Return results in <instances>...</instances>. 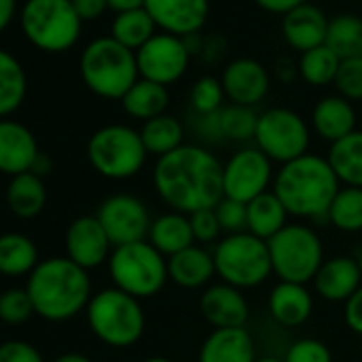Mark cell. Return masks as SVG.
Listing matches in <instances>:
<instances>
[{
  "mask_svg": "<svg viewBox=\"0 0 362 362\" xmlns=\"http://www.w3.org/2000/svg\"><path fill=\"white\" fill-rule=\"evenodd\" d=\"M224 164L203 145L184 143L156 160L153 188L170 211L194 214L216 209L224 199Z\"/></svg>",
  "mask_w": 362,
  "mask_h": 362,
  "instance_id": "obj_1",
  "label": "cell"
},
{
  "mask_svg": "<svg viewBox=\"0 0 362 362\" xmlns=\"http://www.w3.org/2000/svg\"><path fill=\"white\" fill-rule=\"evenodd\" d=\"M339 190L341 181L328 158L317 153H305L281 164L273 181V194L281 201L288 216L298 220H326Z\"/></svg>",
  "mask_w": 362,
  "mask_h": 362,
  "instance_id": "obj_2",
  "label": "cell"
},
{
  "mask_svg": "<svg viewBox=\"0 0 362 362\" xmlns=\"http://www.w3.org/2000/svg\"><path fill=\"white\" fill-rule=\"evenodd\" d=\"M28 294L35 313L49 322H64L88 309L92 281L86 269L69 258H47L28 277Z\"/></svg>",
  "mask_w": 362,
  "mask_h": 362,
  "instance_id": "obj_3",
  "label": "cell"
},
{
  "mask_svg": "<svg viewBox=\"0 0 362 362\" xmlns=\"http://www.w3.org/2000/svg\"><path fill=\"white\" fill-rule=\"evenodd\" d=\"M79 71L88 90L107 100H122L139 79L136 54L111 37L88 43L79 60Z\"/></svg>",
  "mask_w": 362,
  "mask_h": 362,
  "instance_id": "obj_4",
  "label": "cell"
},
{
  "mask_svg": "<svg viewBox=\"0 0 362 362\" xmlns=\"http://www.w3.org/2000/svg\"><path fill=\"white\" fill-rule=\"evenodd\" d=\"M86 315L90 330L109 347H132L145 332V311L141 300L117 288L96 292L88 303Z\"/></svg>",
  "mask_w": 362,
  "mask_h": 362,
  "instance_id": "obj_5",
  "label": "cell"
},
{
  "mask_svg": "<svg viewBox=\"0 0 362 362\" xmlns=\"http://www.w3.org/2000/svg\"><path fill=\"white\" fill-rule=\"evenodd\" d=\"M216 275L239 290L262 286L273 275L269 243L252 233L226 235L214 247Z\"/></svg>",
  "mask_w": 362,
  "mask_h": 362,
  "instance_id": "obj_6",
  "label": "cell"
},
{
  "mask_svg": "<svg viewBox=\"0 0 362 362\" xmlns=\"http://www.w3.org/2000/svg\"><path fill=\"white\" fill-rule=\"evenodd\" d=\"M109 275L113 288L143 300L156 296L168 281V260L149 241H136L113 247Z\"/></svg>",
  "mask_w": 362,
  "mask_h": 362,
  "instance_id": "obj_7",
  "label": "cell"
},
{
  "mask_svg": "<svg viewBox=\"0 0 362 362\" xmlns=\"http://www.w3.org/2000/svg\"><path fill=\"white\" fill-rule=\"evenodd\" d=\"M20 24L37 49L60 54L79 41L83 22L71 0H28L22 7Z\"/></svg>",
  "mask_w": 362,
  "mask_h": 362,
  "instance_id": "obj_8",
  "label": "cell"
},
{
  "mask_svg": "<svg viewBox=\"0 0 362 362\" xmlns=\"http://www.w3.org/2000/svg\"><path fill=\"white\" fill-rule=\"evenodd\" d=\"M147 156L141 132L124 124L103 126L88 141V160L105 179L124 181L139 175Z\"/></svg>",
  "mask_w": 362,
  "mask_h": 362,
  "instance_id": "obj_9",
  "label": "cell"
},
{
  "mask_svg": "<svg viewBox=\"0 0 362 362\" xmlns=\"http://www.w3.org/2000/svg\"><path fill=\"white\" fill-rule=\"evenodd\" d=\"M273 262V275L279 281L309 284L320 271L324 245L320 235L307 224H288L281 233L267 241Z\"/></svg>",
  "mask_w": 362,
  "mask_h": 362,
  "instance_id": "obj_10",
  "label": "cell"
},
{
  "mask_svg": "<svg viewBox=\"0 0 362 362\" xmlns=\"http://www.w3.org/2000/svg\"><path fill=\"white\" fill-rule=\"evenodd\" d=\"M254 143L273 164L281 166L309 153L311 130L300 113L273 107L258 115Z\"/></svg>",
  "mask_w": 362,
  "mask_h": 362,
  "instance_id": "obj_11",
  "label": "cell"
},
{
  "mask_svg": "<svg viewBox=\"0 0 362 362\" xmlns=\"http://www.w3.org/2000/svg\"><path fill=\"white\" fill-rule=\"evenodd\" d=\"M275 173L273 162L256 145L241 147L224 164V197L247 205L273 190Z\"/></svg>",
  "mask_w": 362,
  "mask_h": 362,
  "instance_id": "obj_12",
  "label": "cell"
},
{
  "mask_svg": "<svg viewBox=\"0 0 362 362\" xmlns=\"http://www.w3.org/2000/svg\"><path fill=\"white\" fill-rule=\"evenodd\" d=\"M136 54L139 77L160 83L164 88L177 83L186 75L192 54L181 37L168 33H156Z\"/></svg>",
  "mask_w": 362,
  "mask_h": 362,
  "instance_id": "obj_13",
  "label": "cell"
},
{
  "mask_svg": "<svg viewBox=\"0 0 362 362\" xmlns=\"http://www.w3.org/2000/svg\"><path fill=\"white\" fill-rule=\"evenodd\" d=\"M96 218L109 235L113 247L147 241L153 222L147 205L132 194H113L105 199L96 211Z\"/></svg>",
  "mask_w": 362,
  "mask_h": 362,
  "instance_id": "obj_14",
  "label": "cell"
},
{
  "mask_svg": "<svg viewBox=\"0 0 362 362\" xmlns=\"http://www.w3.org/2000/svg\"><path fill=\"white\" fill-rule=\"evenodd\" d=\"M145 11L162 33L186 39L209 20V0H145Z\"/></svg>",
  "mask_w": 362,
  "mask_h": 362,
  "instance_id": "obj_15",
  "label": "cell"
},
{
  "mask_svg": "<svg viewBox=\"0 0 362 362\" xmlns=\"http://www.w3.org/2000/svg\"><path fill=\"white\" fill-rule=\"evenodd\" d=\"M64 245L66 258L86 271L109 262V256L113 252V243L96 216H81L73 220L66 230Z\"/></svg>",
  "mask_w": 362,
  "mask_h": 362,
  "instance_id": "obj_16",
  "label": "cell"
},
{
  "mask_svg": "<svg viewBox=\"0 0 362 362\" xmlns=\"http://www.w3.org/2000/svg\"><path fill=\"white\" fill-rule=\"evenodd\" d=\"M220 81L224 86L226 98L241 107L260 105L271 88L269 71L254 58H237L228 62Z\"/></svg>",
  "mask_w": 362,
  "mask_h": 362,
  "instance_id": "obj_17",
  "label": "cell"
},
{
  "mask_svg": "<svg viewBox=\"0 0 362 362\" xmlns=\"http://www.w3.org/2000/svg\"><path fill=\"white\" fill-rule=\"evenodd\" d=\"M199 311L214 328H245L250 320V303L243 290L224 281L203 290Z\"/></svg>",
  "mask_w": 362,
  "mask_h": 362,
  "instance_id": "obj_18",
  "label": "cell"
},
{
  "mask_svg": "<svg viewBox=\"0 0 362 362\" xmlns=\"http://www.w3.org/2000/svg\"><path fill=\"white\" fill-rule=\"evenodd\" d=\"M311 284L320 298L328 303H345L362 286V271L356 258L332 256L322 262Z\"/></svg>",
  "mask_w": 362,
  "mask_h": 362,
  "instance_id": "obj_19",
  "label": "cell"
},
{
  "mask_svg": "<svg viewBox=\"0 0 362 362\" xmlns=\"http://www.w3.org/2000/svg\"><path fill=\"white\" fill-rule=\"evenodd\" d=\"M39 153L37 139L24 124L0 119V173L11 177L30 173Z\"/></svg>",
  "mask_w": 362,
  "mask_h": 362,
  "instance_id": "obj_20",
  "label": "cell"
},
{
  "mask_svg": "<svg viewBox=\"0 0 362 362\" xmlns=\"http://www.w3.org/2000/svg\"><path fill=\"white\" fill-rule=\"evenodd\" d=\"M328 24H330V20H326L324 11L320 7L305 3V5L296 7L294 11H290L288 16H284L281 35L292 49L305 54L320 45H326Z\"/></svg>",
  "mask_w": 362,
  "mask_h": 362,
  "instance_id": "obj_21",
  "label": "cell"
},
{
  "mask_svg": "<svg viewBox=\"0 0 362 362\" xmlns=\"http://www.w3.org/2000/svg\"><path fill=\"white\" fill-rule=\"evenodd\" d=\"M269 313L284 328L303 326L313 313V294L305 284L279 281L269 292Z\"/></svg>",
  "mask_w": 362,
  "mask_h": 362,
  "instance_id": "obj_22",
  "label": "cell"
},
{
  "mask_svg": "<svg viewBox=\"0 0 362 362\" xmlns=\"http://www.w3.org/2000/svg\"><path fill=\"white\" fill-rule=\"evenodd\" d=\"M166 260H168V279L184 290L207 288L216 277L214 252H209L205 245L194 243Z\"/></svg>",
  "mask_w": 362,
  "mask_h": 362,
  "instance_id": "obj_23",
  "label": "cell"
},
{
  "mask_svg": "<svg viewBox=\"0 0 362 362\" xmlns=\"http://www.w3.org/2000/svg\"><path fill=\"white\" fill-rule=\"evenodd\" d=\"M256 358L247 328H214L199 349V362H256Z\"/></svg>",
  "mask_w": 362,
  "mask_h": 362,
  "instance_id": "obj_24",
  "label": "cell"
},
{
  "mask_svg": "<svg viewBox=\"0 0 362 362\" xmlns=\"http://www.w3.org/2000/svg\"><path fill=\"white\" fill-rule=\"evenodd\" d=\"M311 128L320 139L332 145L356 130V109L339 94L324 96L311 111Z\"/></svg>",
  "mask_w": 362,
  "mask_h": 362,
  "instance_id": "obj_25",
  "label": "cell"
},
{
  "mask_svg": "<svg viewBox=\"0 0 362 362\" xmlns=\"http://www.w3.org/2000/svg\"><path fill=\"white\" fill-rule=\"evenodd\" d=\"M147 241L164 256L170 258L186 247L194 245V235L190 226V216L179 211H166L153 218Z\"/></svg>",
  "mask_w": 362,
  "mask_h": 362,
  "instance_id": "obj_26",
  "label": "cell"
},
{
  "mask_svg": "<svg viewBox=\"0 0 362 362\" xmlns=\"http://www.w3.org/2000/svg\"><path fill=\"white\" fill-rule=\"evenodd\" d=\"M47 188L43 177L35 173H22L11 177L7 186V205L18 218H35L45 209Z\"/></svg>",
  "mask_w": 362,
  "mask_h": 362,
  "instance_id": "obj_27",
  "label": "cell"
},
{
  "mask_svg": "<svg viewBox=\"0 0 362 362\" xmlns=\"http://www.w3.org/2000/svg\"><path fill=\"white\" fill-rule=\"evenodd\" d=\"M326 158L341 186L362 188V130H354L345 139L332 143Z\"/></svg>",
  "mask_w": 362,
  "mask_h": 362,
  "instance_id": "obj_28",
  "label": "cell"
},
{
  "mask_svg": "<svg viewBox=\"0 0 362 362\" xmlns=\"http://www.w3.org/2000/svg\"><path fill=\"white\" fill-rule=\"evenodd\" d=\"M119 103L130 117L149 122V119L166 113L170 98H168V90L164 86L139 77L136 83L126 92V96Z\"/></svg>",
  "mask_w": 362,
  "mask_h": 362,
  "instance_id": "obj_29",
  "label": "cell"
},
{
  "mask_svg": "<svg viewBox=\"0 0 362 362\" xmlns=\"http://www.w3.org/2000/svg\"><path fill=\"white\" fill-rule=\"evenodd\" d=\"M288 218L290 216L286 207L273 194V190L247 203V233L262 241H269L277 233H281L288 226Z\"/></svg>",
  "mask_w": 362,
  "mask_h": 362,
  "instance_id": "obj_30",
  "label": "cell"
},
{
  "mask_svg": "<svg viewBox=\"0 0 362 362\" xmlns=\"http://www.w3.org/2000/svg\"><path fill=\"white\" fill-rule=\"evenodd\" d=\"M39 264V252L30 237L20 233L0 235V273L7 277L30 275Z\"/></svg>",
  "mask_w": 362,
  "mask_h": 362,
  "instance_id": "obj_31",
  "label": "cell"
},
{
  "mask_svg": "<svg viewBox=\"0 0 362 362\" xmlns=\"http://www.w3.org/2000/svg\"><path fill=\"white\" fill-rule=\"evenodd\" d=\"M139 132H141L147 153L156 156V158H162V156L179 149L184 145V136H186L184 124L168 113L158 115L149 122H143Z\"/></svg>",
  "mask_w": 362,
  "mask_h": 362,
  "instance_id": "obj_32",
  "label": "cell"
},
{
  "mask_svg": "<svg viewBox=\"0 0 362 362\" xmlns=\"http://www.w3.org/2000/svg\"><path fill=\"white\" fill-rule=\"evenodd\" d=\"M28 79L16 56L0 49V119H7L26 98Z\"/></svg>",
  "mask_w": 362,
  "mask_h": 362,
  "instance_id": "obj_33",
  "label": "cell"
},
{
  "mask_svg": "<svg viewBox=\"0 0 362 362\" xmlns=\"http://www.w3.org/2000/svg\"><path fill=\"white\" fill-rule=\"evenodd\" d=\"M156 22L151 20V16L143 9H134V11H124L117 13L113 24H111V39H115L119 45L139 52L153 35H156Z\"/></svg>",
  "mask_w": 362,
  "mask_h": 362,
  "instance_id": "obj_34",
  "label": "cell"
},
{
  "mask_svg": "<svg viewBox=\"0 0 362 362\" xmlns=\"http://www.w3.org/2000/svg\"><path fill=\"white\" fill-rule=\"evenodd\" d=\"M326 47H330L339 56V60L362 58V18L339 16L330 20Z\"/></svg>",
  "mask_w": 362,
  "mask_h": 362,
  "instance_id": "obj_35",
  "label": "cell"
},
{
  "mask_svg": "<svg viewBox=\"0 0 362 362\" xmlns=\"http://www.w3.org/2000/svg\"><path fill=\"white\" fill-rule=\"evenodd\" d=\"M326 220L339 233H362V188L341 186V190L330 203Z\"/></svg>",
  "mask_w": 362,
  "mask_h": 362,
  "instance_id": "obj_36",
  "label": "cell"
},
{
  "mask_svg": "<svg viewBox=\"0 0 362 362\" xmlns=\"http://www.w3.org/2000/svg\"><path fill=\"white\" fill-rule=\"evenodd\" d=\"M339 66H341L339 56L330 47L320 45V47H315L311 52L300 54L298 75H300V79L305 83H309L313 88H324V86L334 83Z\"/></svg>",
  "mask_w": 362,
  "mask_h": 362,
  "instance_id": "obj_37",
  "label": "cell"
},
{
  "mask_svg": "<svg viewBox=\"0 0 362 362\" xmlns=\"http://www.w3.org/2000/svg\"><path fill=\"white\" fill-rule=\"evenodd\" d=\"M258 115L254 107H241V105H226L220 109V132L222 139L235 141V143H245L254 141L256 126H258Z\"/></svg>",
  "mask_w": 362,
  "mask_h": 362,
  "instance_id": "obj_38",
  "label": "cell"
},
{
  "mask_svg": "<svg viewBox=\"0 0 362 362\" xmlns=\"http://www.w3.org/2000/svg\"><path fill=\"white\" fill-rule=\"evenodd\" d=\"M224 98H226V94H224L222 81L211 75L201 77L190 90V105L197 115L218 113L224 107Z\"/></svg>",
  "mask_w": 362,
  "mask_h": 362,
  "instance_id": "obj_39",
  "label": "cell"
},
{
  "mask_svg": "<svg viewBox=\"0 0 362 362\" xmlns=\"http://www.w3.org/2000/svg\"><path fill=\"white\" fill-rule=\"evenodd\" d=\"M35 315V305L28 290L11 288L0 294V320L5 324H24Z\"/></svg>",
  "mask_w": 362,
  "mask_h": 362,
  "instance_id": "obj_40",
  "label": "cell"
},
{
  "mask_svg": "<svg viewBox=\"0 0 362 362\" xmlns=\"http://www.w3.org/2000/svg\"><path fill=\"white\" fill-rule=\"evenodd\" d=\"M332 86L337 88V94L347 98L349 103L362 100V58L341 60V66Z\"/></svg>",
  "mask_w": 362,
  "mask_h": 362,
  "instance_id": "obj_41",
  "label": "cell"
},
{
  "mask_svg": "<svg viewBox=\"0 0 362 362\" xmlns=\"http://www.w3.org/2000/svg\"><path fill=\"white\" fill-rule=\"evenodd\" d=\"M216 216L220 220L222 233H226V235L247 233V205L245 203L224 197L216 205Z\"/></svg>",
  "mask_w": 362,
  "mask_h": 362,
  "instance_id": "obj_42",
  "label": "cell"
},
{
  "mask_svg": "<svg viewBox=\"0 0 362 362\" xmlns=\"http://www.w3.org/2000/svg\"><path fill=\"white\" fill-rule=\"evenodd\" d=\"M284 360L286 362H332V351L328 349L324 341L305 337V339L294 341L288 347Z\"/></svg>",
  "mask_w": 362,
  "mask_h": 362,
  "instance_id": "obj_43",
  "label": "cell"
},
{
  "mask_svg": "<svg viewBox=\"0 0 362 362\" xmlns=\"http://www.w3.org/2000/svg\"><path fill=\"white\" fill-rule=\"evenodd\" d=\"M190 226H192V235H194V243L199 245H209L220 241L222 226L220 220L216 216V209H203V211H194L190 214Z\"/></svg>",
  "mask_w": 362,
  "mask_h": 362,
  "instance_id": "obj_44",
  "label": "cell"
},
{
  "mask_svg": "<svg viewBox=\"0 0 362 362\" xmlns=\"http://www.w3.org/2000/svg\"><path fill=\"white\" fill-rule=\"evenodd\" d=\"M0 362H45L41 351L26 341H5L0 345Z\"/></svg>",
  "mask_w": 362,
  "mask_h": 362,
  "instance_id": "obj_45",
  "label": "cell"
},
{
  "mask_svg": "<svg viewBox=\"0 0 362 362\" xmlns=\"http://www.w3.org/2000/svg\"><path fill=\"white\" fill-rule=\"evenodd\" d=\"M343 317L347 328L362 337V286L343 303Z\"/></svg>",
  "mask_w": 362,
  "mask_h": 362,
  "instance_id": "obj_46",
  "label": "cell"
},
{
  "mask_svg": "<svg viewBox=\"0 0 362 362\" xmlns=\"http://www.w3.org/2000/svg\"><path fill=\"white\" fill-rule=\"evenodd\" d=\"M194 130L201 139L205 141H220L222 132H220V111L218 113H209V115H197L194 117Z\"/></svg>",
  "mask_w": 362,
  "mask_h": 362,
  "instance_id": "obj_47",
  "label": "cell"
},
{
  "mask_svg": "<svg viewBox=\"0 0 362 362\" xmlns=\"http://www.w3.org/2000/svg\"><path fill=\"white\" fill-rule=\"evenodd\" d=\"M77 16L81 18V22H92V20H98L107 9V0H71Z\"/></svg>",
  "mask_w": 362,
  "mask_h": 362,
  "instance_id": "obj_48",
  "label": "cell"
},
{
  "mask_svg": "<svg viewBox=\"0 0 362 362\" xmlns=\"http://www.w3.org/2000/svg\"><path fill=\"white\" fill-rule=\"evenodd\" d=\"M307 0H256V5L273 16H288L290 11H294L296 7L305 5Z\"/></svg>",
  "mask_w": 362,
  "mask_h": 362,
  "instance_id": "obj_49",
  "label": "cell"
},
{
  "mask_svg": "<svg viewBox=\"0 0 362 362\" xmlns=\"http://www.w3.org/2000/svg\"><path fill=\"white\" fill-rule=\"evenodd\" d=\"M18 5L16 0H0V33H3L16 18Z\"/></svg>",
  "mask_w": 362,
  "mask_h": 362,
  "instance_id": "obj_50",
  "label": "cell"
},
{
  "mask_svg": "<svg viewBox=\"0 0 362 362\" xmlns=\"http://www.w3.org/2000/svg\"><path fill=\"white\" fill-rule=\"evenodd\" d=\"M109 9H113L115 13H124V11H134V9H143L145 0H107Z\"/></svg>",
  "mask_w": 362,
  "mask_h": 362,
  "instance_id": "obj_51",
  "label": "cell"
},
{
  "mask_svg": "<svg viewBox=\"0 0 362 362\" xmlns=\"http://www.w3.org/2000/svg\"><path fill=\"white\" fill-rule=\"evenodd\" d=\"M30 173H35V175H39V177L49 175V173H52V160H49V156L41 151V153H39V158L35 160V164H33Z\"/></svg>",
  "mask_w": 362,
  "mask_h": 362,
  "instance_id": "obj_52",
  "label": "cell"
},
{
  "mask_svg": "<svg viewBox=\"0 0 362 362\" xmlns=\"http://www.w3.org/2000/svg\"><path fill=\"white\" fill-rule=\"evenodd\" d=\"M54 362H94V360H92V358H88L86 354L69 351V354H62V356H58Z\"/></svg>",
  "mask_w": 362,
  "mask_h": 362,
  "instance_id": "obj_53",
  "label": "cell"
},
{
  "mask_svg": "<svg viewBox=\"0 0 362 362\" xmlns=\"http://www.w3.org/2000/svg\"><path fill=\"white\" fill-rule=\"evenodd\" d=\"M143 362H173V360L166 358V356H149V358H145Z\"/></svg>",
  "mask_w": 362,
  "mask_h": 362,
  "instance_id": "obj_54",
  "label": "cell"
},
{
  "mask_svg": "<svg viewBox=\"0 0 362 362\" xmlns=\"http://www.w3.org/2000/svg\"><path fill=\"white\" fill-rule=\"evenodd\" d=\"M256 362H286L284 358H275V356H262V358H256Z\"/></svg>",
  "mask_w": 362,
  "mask_h": 362,
  "instance_id": "obj_55",
  "label": "cell"
},
{
  "mask_svg": "<svg viewBox=\"0 0 362 362\" xmlns=\"http://www.w3.org/2000/svg\"><path fill=\"white\" fill-rule=\"evenodd\" d=\"M356 260H358V264H360V271H362V247H360V254H358V258H356Z\"/></svg>",
  "mask_w": 362,
  "mask_h": 362,
  "instance_id": "obj_56",
  "label": "cell"
}]
</instances>
